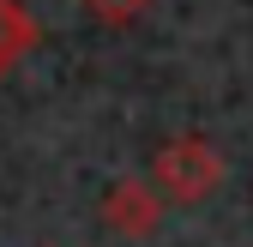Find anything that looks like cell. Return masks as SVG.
<instances>
[{
	"mask_svg": "<svg viewBox=\"0 0 253 247\" xmlns=\"http://www.w3.org/2000/svg\"><path fill=\"white\" fill-rule=\"evenodd\" d=\"M151 181H157V193H163V199H175V205H193V199H205L217 181H223V157L211 151V139H199V133H181V139H169L163 151H157Z\"/></svg>",
	"mask_w": 253,
	"mask_h": 247,
	"instance_id": "cell-1",
	"label": "cell"
},
{
	"mask_svg": "<svg viewBox=\"0 0 253 247\" xmlns=\"http://www.w3.org/2000/svg\"><path fill=\"white\" fill-rule=\"evenodd\" d=\"M157 199H163V193H151L145 181H115L109 199H103V217H109L121 235H151V223H157Z\"/></svg>",
	"mask_w": 253,
	"mask_h": 247,
	"instance_id": "cell-2",
	"label": "cell"
},
{
	"mask_svg": "<svg viewBox=\"0 0 253 247\" xmlns=\"http://www.w3.org/2000/svg\"><path fill=\"white\" fill-rule=\"evenodd\" d=\"M30 48H37V18H30L18 0H0V79H6Z\"/></svg>",
	"mask_w": 253,
	"mask_h": 247,
	"instance_id": "cell-3",
	"label": "cell"
},
{
	"mask_svg": "<svg viewBox=\"0 0 253 247\" xmlns=\"http://www.w3.org/2000/svg\"><path fill=\"white\" fill-rule=\"evenodd\" d=\"M84 6L97 12V18H103L109 30H126V24H133V18H139V12L151 6V0H84Z\"/></svg>",
	"mask_w": 253,
	"mask_h": 247,
	"instance_id": "cell-4",
	"label": "cell"
}]
</instances>
